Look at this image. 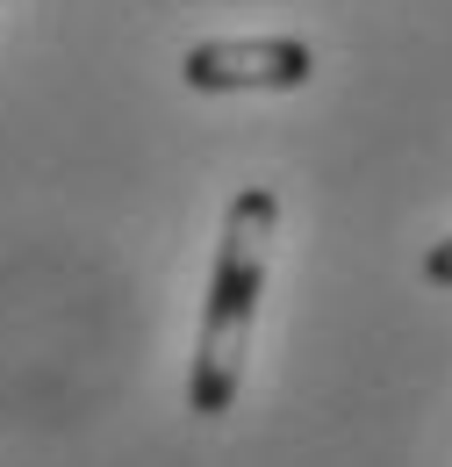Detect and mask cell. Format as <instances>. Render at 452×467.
I'll return each instance as SVG.
<instances>
[{
	"mask_svg": "<svg viewBox=\"0 0 452 467\" xmlns=\"http://www.w3.org/2000/svg\"><path fill=\"white\" fill-rule=\"evenodd\" d=\"M424 281H431V288H452V237H438V244L424 252Z\"/></svg>",
	"mask_w": 452,
	"mask_h": 467,
	"instance_id": "3957f363",
	"label": "cell"
},
{
	"mask_svg": "<svg viewBox=\"0 0 452 467\" xmlns=\"http://www.w3.org/2000/svg\"><path fill=\"white\" fill-rule=\"evenodd\" d=\"M194 94H287L316 79V51L294 36H209L180 58Z\"/></svg>",
	"mask_w": 452,
	"mask_h": 467,
	"instance_id": "7a4b0ae2",
	"label": "cell"
},
{
	"mask_svg": "<svg viewBox=\"0 0 452 467\" xmlns=\"http://www.w3.org/2000/svg\"><path fill=\"white\" fill-rule=\"evenodd\" d=\"M281 231V194L273 187H244L223 216V244L209 266V302H201V346L187 374V410L194 417H223L244 389V359H252V324H259V295H266V252Z\"/></svg>",
	"mask_w": 452,
	"mask_h": 467,
	"instance_id": "6da1fadb",
	"label": "cell"
}]
</instances>
